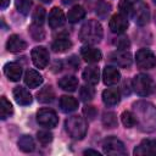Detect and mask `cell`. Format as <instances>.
<instances>
[{
    "label": "cell",
    "instance_id": "9",
    "mask_svg": "<svg viewBox=\"0 0 156 156\" xmlns=\"http://www.w3.org/2000/svg\"><path fill=\"white\" fill-rule=\"evenodd\" d=\"M132 17L134 20V22L138 24V26H145L149 20H150V11H149V7L139 1V5L134 6L133 7V13H132Z\"/></svg>",
    "mask_w": 156,
    "mask_h": 156
},
{
    "label": "cell",
    "instance_id": "21",
    "mask_svg": "<svg viewBox=\"0 0 156 156\" xmlns=\"http://www.w3.org/2000/svg\"><path fill=\"white\" fill-rule=\"evenodd\" d=\"M24 83L29 88H37L43 83V77L35 69H28L24 74Z\"/></svg>",
    "mask_w": 156,
    "mask_h": 156
},
{
    "label": "cell",
    "instance_id": "41",
    "mask_svg": "<svg viewBox=\"0 0 156 156\" xmlns=\"http://www.w3.org/2000/svg\"><path fill=\"white\" fill-rule=\"evenodd\" d=\"M10 5V0H0V7L1 10H5Z\"/></svg>",
    "mask_w": 156,
    "mask_h": 156
},
{
    "label": "cell",
    "instance_id": "26",
    "mask_svg": "<svg viewBox=\"0 0 156 156\" xmlns=\"http://www.w3.org/2000/svg\"><path fill=\"white\" fill-rule=\"evenodd\" d=\"M18 149L23 152H32L34 149H35V144H34V140L30 135H22L20 139H18Z\"/></svg>",
    "mask_w": 156,
    "mask_h": 156
},
{
    "label": "cell",
    "instance_id": "47",
    "mask_svg": "<svg viewBox=\"0 0 156 156\" xmlns=\"http://www.w3.org/2000/svg\"><path fill=\"white\" fill-rule=\"evenodd\" d=\"M155 22H156V16H155Z\"/></svg>",
    "mask_w": 156,
    "mask_h": 156
},
{
    "label": "cell",
    "instance_id": "33",
    "mask_svg": "<svg viewBox=\"0 0 156 156\" xmlns=\"http://www.w3.org/2000/svg\"><path fill=\"white\" fill-rule=\"evenodd\" d=\"M102 124L106 128H115L117 127V117L113 112H105L102 115Z\"/></svg>",
    "mask_w": 156,
    "mask_h": 156
},
{
    "label": "cell",
    "instance_id": "45",
    "mask_svg": "<svg viewBox=\"0 0 156 156\" xmlns=\"http://www.w3.org/2000/svg\"><path fill=\"white\" fill-rule=\"evenodd\" d=\"M128 1H129V2H132V4H133V2H139V1H140V0H128Z\"/></svg>",
    "mask_w": 156,
    "mask_h": 156
},
{
    "label": "cell",
    "instance_id": "29",
    "mask_svg": "<svg viewBox=\"0 0 156 156\" xmlns=\"http://www.w3.org/2000/svg\"><path fill=\"white\" fill-rule=\"evenodd\" d=\"M79 96H80L82 101H84V102H88V101L93 100L94 96H95V90L91 87V84L90 85H83L79 90Z\"/></svg>",
    "mask_w": 156,
    "mask_h": 156
},
{
    "label": "cell",
    "instance_id": "32",
    "mask_svg": "<svg viewBox=\"0 0 156 156\" xmlns=\"http://www.w3.org/2000/svg\"><path fill=\"white\" fill-rule=\"evenodd\" d=\"M29 32H30L32 38H33L34 40H37V41H41V40H44V38H45V32H44V29H43L41 26H38V24H34V23H33V24L29 27Z\"/></svg>",
    "mask_w": 156,
    "mask_h": 156
},
{
    "label": "cell",
    "instance_id": "46",
    "mask_svg": "<svg viewBox=\"0 0 156 156\" xmlns=\"http://www.w3.org/2000/svg\"><path fill=\"white\" fill-rule=\"evenodd\" d=\"M152 1H154V2H155V4H156V0H152Z\"/></svg>",
    "mask_w": 156,
    "mask_h": 156
},
{
    "label": "cell",
    "instance_id": "24",
    "mask_svg": "<svg viewBox=\"0 0 156 156\" xmlns=\"http://www.w3.org/2000/svg\"><path fill=\"white\" fill-rule=\"evenodd\" d=\"M58 87L66 91H74L78 88V79L74 76H66L58 80Z\"/></svg>",
    "mask_w": 156,
    "mask_h": 156
},
{
    "label": "cell",
    "instance_id": "22",
    "mask_svg": "<svg viewBox=\"0 0 156 156\" xmlns=\"http://www.w3.org/2000/svg\"><path fill=\"white\" fill-rule=\"evenodd\" d=\"M37 98H38V101L41 104H50L55 99V91L51 85H46L38 91Z\"/></svg>",
    "mask_w": 156,
    "mask_h": 156
},
{
    "label": "cell",
    "instance_id": "31",
    "mask_svg": "<svg viewBox=\"0 0 156 156\" xmlns=\"http://www.w3.org/2000/svg\"><path fill=\"white\" fill-rule=\"evenodd\" d=\"M111 11V5L104 0H99V2L96 4V15L100 18H105Z\"/></svg>",
    "mask_w": 156,
    "mask_h": 156
},
{
    "label": "cell",
    "instance_id": "10",
    "mask_svg": "<svg viewBox=\"0 0 156 156\" xmlns=\"http://www.w3.org/2000/svg\"><path fill=\"white\" fill-rule=\"evenodd\" d=\"M110 60L111 62H113L116 66L118 67H123L127 68L132 65V54L127 50H116L110 55Z\"/></svg>",
    "mask_w": 156,
    "mask_h": 156
},
{
    "label": "cell",
    "instance_id": "19",
    "mask_svg": "<svg viewBox=\"0 0 156 156\" xmlns=\"http://www.w3.org/2000/svg\"><path fill=\"white\" fill-rule=\"evenodd\" d=\"M27 48V43L18 35H11L6 41V49L10 52H20Z\"/></svg>",
    "mask_w": 156,
    "mask_h": 156
},
{
    "label": "cell",
    "instance_id": "36",
    "mask_svg": "<svg viewBox=\"0 0 156 156\" xmlns=\"http://www.w3.org/2000/svg\"><path fill=\"white\" fill-rule=\"evenodd\" d=\"M133 5H132V2H129L128 0H122L121 2H119V10H121V13L122 15H124L126 17L127 16H132V13H133Z\"/></svg>",
    "mask_w": 156,
    "mask_h": 156
},
{
    "label": "cell",
    "instance_id": "16",
    "mask_svg": "<svg viewBox=\"0 0 156 156\" xmlns=\"http://www.w3.org/2000/svg\"><path fill=\"white\" fill-rule=\"evenodd\" d=\"M65 15L63 11L58 7H54L49 13V26L52 29H56L65 24Z\"/></svg>",
    "mask_w": 156,
    "mask_h": 156
},
{
    "label": "cell",
    "instance_id": "8",
    "mask_svg": "<svg viewBox=\"0 0 156 156\" xmlns=\"http://www.w3.org/2000/svg\"><path fill=\"white\" fill-rule=\"evenodd\" d=\"M30 56H32V61H33L34 66L40 68V69L45 68L49 63V58H50L49 57V51L44 46H35L32 50Z\"/></svg>",
    "mask_w": 156,
    "mask_h": 156
},
{
    "label": "cell",
    "instance_id": "14",
    "mask_svg": "<svg viewBox=\"0 0 156 156\" xmlns=\"http://www.w3.org/2000/svg\"><path fill=\"white\" fill-rule=\"evenodd\" d=\"M102 78H104V83L106 85H115V84H117L119 82L121 73L116 67L106 66L104 68V72H102Z\"/></svg>",
    "mask_w": 156,
    "mask_h": 156
},
{
    "label": "cell",
    "instance_id": "1",
    "mask_svg": "<svg viewBox=\"0 0 156 156\" xmlns=\"http://www.w3.org/2000/svg\"><path fill=\"white\" fill-rule=\"evenodd\" d=\"M133 113L135 116L136 127L145 133L156 130V107L149 101H136L133 104Z\"/></svg>",
    "mask_w": 156,
    "mask_h": 156
},
{
    "label": "cell",
    "instance_id": "15",
    "mask_svg": "<svg viewBox=\"0 0 156 156\" xmlns=\"http://www.w3.org/2000/svg\"><path fill=\"white\" fill-rule=\"evenodd\" d=\"M4 73L10 80L17 82L22 76V67L16 62H9L4 66Z\"/></svg>",
    "mask_w": 156,
    "mask_h": 156
},
{
    "label": "cell",
    "instance_id": "40",
    "mask_svg": "<svg viewBox=\"0 0 156 156\" xmlns=\"http://www.w3.org/2000/svg\"><path fill=\"white\" fill-rule=\"evenodd\" d=\"M68 65H69L73 69H77L78 66H79V61L77 60L76 56H72V57H69V60H68Z\"/></svg>",
    "mask_w": 156,
    "mask_h": 156
},
{
    "label": "cell",
    "instance_id": "25",
    "mask_svg": "<svg viewBox=\"0 0 156 156\" xmlns=\"http://www.w3.org/2000/svg\"><path fill=\"white\" fill-rule=\"evenodd\" d=\"M84 17H85V10H84L80 5L73 6V7L68 11V15H67V20H68V22H71V23H77V22H79L80 20H83Z\"/></svg>",
    "mask_w": 156,
    "mask_h": 156
},
{
    "label": "cell",
    "instance_id": "35",
    "mask_svg": "<svg viewBox=\"0 0 156 156\" xmlns=\"http://www.w3.org/2000/svg\"><path fill=\"white\" fill-rule=\"evenodd\" d=\"M45 20V10L43 7H37L33 12V23L34 24H38V26H41L43 22Z\"/></svg>",
    "mask_w": 156,
    "mask_h": 156
},
{
    "label": "cell",
    "instance_id": "3",
    "mask_svg": "<svg viewBox=\"0 0 156 156\" xmlns=\"http://www.w3.org/2000/svg\"><path fill=\"white\" fill-rule=\"evenodd\" d=\"M65 128H66V132L69 134L71 138H73L76 140H80L87 134L88 123L80 116H71L66 119Z\"/></svg>",
    "mask_w": 156,
    "mask_h": 156
},
{
    "label": "cell",
    "instance_id": "43",
    "mask_svg": "<svg viewBox=\"0 0 156 156\" xmlns=\"http://www.w3.org/2000/svg\"><path fill=\"white\" fill-rule=\"evenodd\" d=\"M73 1H76V0H62V2H63L65 5H67V4H71V2H73Z\"/></svg>",
    "mask_w": 156,
    "mask_h": 156
},
{
    "label": "cell",
    "instance_id": "20",
    "mask_svg": "<svg viewBox=\"0 0 156 156\" xmlns=\"http://www.w3.org/2000/svg\"><path fill=\"white\" fill-rule=\"evenodd\" d=\"M58 105H60V108L66 113L73 112L78 108V101L73 96H68V95L61 96L60 101H58Z\"/></svg>",
    "mask_w": 156,
    "mask_h": 156
},
{
    "label": "cell",
    "instance_id": "2",
    "mask_svg": "<svg viewBox=\"0 0 156 156\" xmlns=\"http://www.w3.org/2000/svg\"><path fill=\"white\" fill-rule=\"evenodd\" d=\"M104 30L96 20H88L79 30V40L85 44H98L101 41Z\"/></svg>",
    "mask_w": 156,
    "mask_h": 156
},
{
    "label": "cell",
    "instance_id": "38",
    "mask_svg": "<svg viewBox=\"0 0 156 156\" xmlns=\"http://www.w3.org/2000/svg\"><path fill=\"white\" fill-rule=\"evenodd\" d=\"M37 138L41 144H49L52 140V133L49 130H40L38 132Z\"/></svg>",
    "mask_w": 156,
    "mask_h": 156
},
{
    "label": "cell",
    "instance_id": "13",
    "mask_svg": "<svg viewBox=\"0 0 156 156\" xmlns=\"http://www.w3.org/2000/svg\"><path fill=\"white\" fill-rule=\"evenodd\" d=\"M80 55H82L83 60L85 62H88V63H96L102 57L101 51L99 49L94 48V46H90L89 44L80 49Z\"/></svg>",
    "mask_w": 156,
    "mask_h": 156
},
{
    "label": "cell",
    "instance_id": "18",
    "mask_svg": "<svg viewBox=\"0 0 156 156\" xmlns=\"http://www.w3.org/2000/svg\"><path fill=\"white\" fill-rule=\"evenodd\" d=\"M13 98H15V100L18 105L27 106V105L32 104V95L23 87H16L13 89Z\"/></svg>",
    "mask_w": 156,
    "mask_h": 156
},
{
    "label": "cell",
    "instance_id": "12",
    "mask_svg": "<svg viewBox=\"0 0 156 156\" xmlns=\"http://www.w3.org/2000/svg\"><path fill=\"white\" fill-rule=\"evenodd\" d=\"M136 156L156 155V139H144L133 151Z\"/></svg>",
    "mask_w": 156,
    "mask_h": 156
},
{
    "label": "cell",
    "instance_id": "28",
    "mask_svg": "<svg viewBox=\"0 0 156 156\" xmlns=\"http://www.w3.org/2000/svg\"><path fill=\"white\" fill-rule=\"evenodd\" d=\"M12 113H13V107H12L11 102L5 96H1V99H0V118L6 119Z\"/></svg>",
    "mask_w": 156,
    "mask_h": 156
},
{
    "label": "cell",
    "instance_id": "4",
    "mask_svg": "<svg viewBox=\"0 0 156 156\" xmlns=\"http://www.w3.org/2000/svg\"><path fill=\"white\" fill-rule=\"evenodd\" d=\"M132 88L139 96H149L156 90V83L147 74H136L132 80Z\"/></svg>",
    "mask_w": 156,
    "mask_h": 156
},
{
    "label": "cell",
    "instance_id": "27",
    "mask_svg": "<svg viewBox=\"0 0 156 156\" xmlns=\"http://www.w3.org/2000/svg\"><path fill=\"white\" fill-rule=\"evenodd\" d=\"M71 48H72V43L68 38H58L51 45V49L55 52H65V51L69 50Z\"/></svg>",
    "mask_w": 156,
    "mask_h": 156
},
{
    "label": "cell",
    "instance_id": "42",
    "mask_svg": "<svg viewBox=\"0 0 156 156\" xmlns=\"http://www.w3.org/2000/svg\"><path fill=\"white\" fill-rule=\"evenodd\" d=\"M89 154H93V155L100 156V154H99L98 151H95V150H91V149H88V150H85V151H84V155H89Z\"/></svg>",
    "mask_w": 156,
    "mask_h": 156
},
{
    "label": "cell",
    "instance_id": "7",
    "mask_svg": "<svg viewBox=\"0 0 156 156\" xmlns=\"http://www.w3.org/2000/svg\"><path fill=\"white\" fill-rule=\"evenodd\" d=\"M37 122L45 128H54L58 123V117L56 112L51 108H41L37 113Z\"/></svg>",
    "mask_w": 156,
    "mask_h": 156
},
{
    "label": "cell",
    "instance_id": "11",
    "mask_svg": "<svg viewBox=\"0 0 156 156\" xmlns=\"http://www.w3.org/2000/svg\"><path fill=\"white\" fill-rule=\"evenodd\" d=\"M108 27H110L112 33L121 34L128 28V20H127V17L124 15L116 13V15H113L111 17V20L108 22Z\"/></svg>",
    "mask_w": 156,
    "mask_h": 156
},
{
    "label": "cell",
    "instance_id": "34",
    "mask_svg": "<svg viewBox=\"0 0 156 156\" xmlns=\"http://www.w3.org/2000/svg\"><path fill=\"white\" fill-rule=\"evenodd\" d=\"M32 7V0H16V9L22 15H28Z\"/></svg>",
    "mask_w": 156,
    "mask_h": 156
},
{
    "label": "cell",
    "instance_id": "23",
    "mask_svg": "<svg viewBox=\"0 0 156 156\" xmlns=\"http://www.w3.org/2000/svg\"><path fill=\"white\" fill-rule=\"evenodd\" d=\"M83 79L85 80V82H88V84H91V85H94V84H96L98 82H99V79H100V72H99V68L98 67H94V66H91V67H87L84 71H83Z\"/></svg>",
    "mask_w": 156,
    "mask_h": 156
},
{
    "label": "cell",
    "instance_id": "39",
    "mask_svg": "<svg viewBox=\"0 0 156 156\" xmlns=\"http://www.w3.org/2000/svg\"><path fill=\"white\" fill-rule=\"evenodd\" d=\"M83 113L85 115V117L88 118V119H94L95 117H96V115H98V111H96V108L94 107V106H85L84 107V110H83Z\"/></svg>",
    "mask_w": 156,
    "mask_h": 156
},
{
    "label": "cell",
    "instance_id": "6",
    "mask_svg": "<svg viewBox=\"0 0 156 156\" xmlns=\"http://www.w3.org/2000/svg\"><path fill=\"white\" fill-rule=\"evenodd\" d=\"M102 149H104V152L107 155H113V156L117 155L118 156V155H126L127 154L124 144L119 139H117L116 136L106 138L102 143Z\"/></svg>",
    "mask_w": 156,
    "mask_h": 156
},
{
    "label": "cell",
    "instance_id": "44",
    "mask_svg": "<svg viewBox=\"0 0 156 156\" xmlns=\"http://www.w3.org/2000/svg\"><path fill=\"white\" fill-rule=\"evenodd\" d=\"M39 1H41V2H45V4H49V2H51V0H39Z\"/></svg>",
    "mask_w": 156,
    "mask_h": 156
},
{
    "label": "cell",
    "instance_id": "30",
    "mask_svg": "<svg viewBox=\"0 0 156 156\" xmlns=\"http://www.w3.org/2000/svg\"><path fill=\"white\" fill-rule=\"evenodd\" d=\"M121 121H122V123H123V126L126 128H132V127H134L136 124L135 116L130 111H123L122 115H121Z\"/></svg>",
    "mask_w": 156,
    "mask_h": 156
},
{
    "label": "cell",
    "instance_id": "17",
    "mask_svg": "<svg viewBox=\"0 0 156 156\" xmlns=\"http://www.w3.org/2000/svg\"><path fill=\"white\" fill-rule=\"evenodd\" d=\"M121 100V93L117 88H108L102 91V101L107 106H115Z\"/></svg>",
    "mask_w": 156,
    "mask_h": 156
},
{
    "label": "cell",
    "instance_id": "37",
    "mask_svg": "<svg viewBox=\"0 0 156 156\" xmlns=\"http://www.w3.org/2000/svg\"><path fill=\"white\" fill-rule=\"evenodd\" d=\"M113 44L116 45V48H117L118 50H127V49L130 46L129 39H128L127 37H124V35H122V37H119V38H116V40L113 41Z\"/></svg>",
    "mask_w": 156,
    "mask_h": 156
},
{
    "label": "cell",
    "instance_id": "5",
    "mask_svg": "<svg viewBox=\"0 0 156 156\" xmlns=\"http://www.w3.org/2000/svg\"><path fill=\"white\" fill-rule=\"evenodd\" d=\"M135 62L140 69H151L156 66V56L149 49H140L135 54Z\"/></svg>",
    "mask_w": 156,
    "mask_h": 156
}]
</instances>
